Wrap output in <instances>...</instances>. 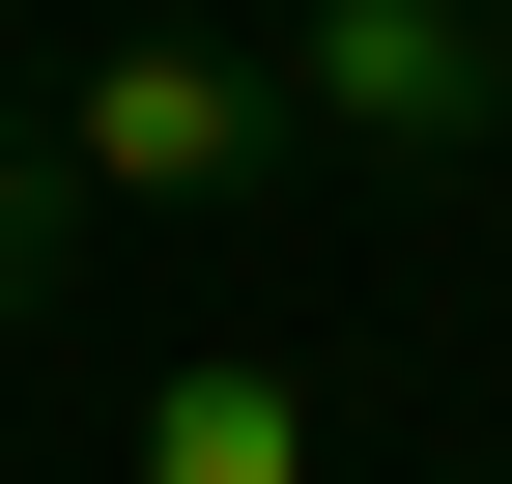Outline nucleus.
Returning a JSON list of instances; mask_svg holds the SVG:
<instances>
[{"label":"nucleus","mask_w":512,"mask_h":484,"mask_svg":"<svg viewBox=\"0 0 512 484\" xmlns=\"http://www.w3.org/2000/svg\"><path fill=\"white\" fill-rule=\"evenodd\" d=\"M29 143H57V200H114V228H228L256 171H285V57L256 29H114Z\"/></svg>","instance_id":"nucleus-1"},{"label":"nucleus","mask_w":512,"mask_h":484,"mask_svg":"<svg viewBox=\"0 0 512 484\" xmlns=\"http://www.w3.org/2000/svg\"><path fill=\"white\" fill-rule=\"evenodd\" d=\"M285 143H342V171H484L512 143V0H285Z\"/></svg>","instance_id":"nucleus-2"},{"label":"nucleus","mask_w":512,"mask_h":484,"mask_svg":"<svg viewBox=\"0 0 512 484\" xmlns=\"http://www.w3.org/2000/svg\"><path fill=\"white\" fill-rule=\"evenodd\" d=\"M313 456H342V399L285 342H171L143 371V484H313Z\"/></svg>","instance_id":"nucleus-3"},{"label":"nucleus","mask_w":512,"mask_h":484,"mask_svg":"<svg viewBox=\"0 0 512 484\" xmlns=\"http://www.w3.org/2000/svg\"><path fill=\"white\" fill-rule=\"evenodd\" d=\"M57 257H86V200H57V143H29V114H0V342L57 314Z\"/></svg>","instance_id":"nucleus-4"}]
</instances>
